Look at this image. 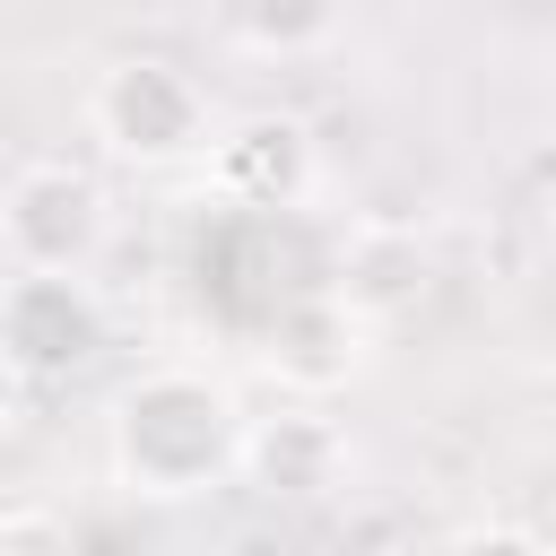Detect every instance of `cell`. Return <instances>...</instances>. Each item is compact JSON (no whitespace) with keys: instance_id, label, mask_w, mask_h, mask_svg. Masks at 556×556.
Wrapping results in <instances>:
<instances>
[{"instance_id":"cell-1","label":"cell","mask_w":556,"mask_h":556,"mask_svg":"<svg viewBox=\"0 0 556 556\" xmlns=\"http://www.w3.org/2000/svg\"><path fill=\"white\" fill-rule=\"evenodd\" d=\"M235 443H243V408L226 382L191 374V365H156L139 374L113 417H104V452H113V478L139 495V504H191L208 495L226 469H235Z\"/></svg>"},{"instance_id":"cell-2","label":"cell","mask_w":556,"mask_h":556,"mask_svg":"<svg viewBox=\"0 0 556 556\" xmlns=\"http://www.w3.org/2000/svg\"><path fill=\"white\" fill-rule=\"evenodd\" d=\"M87 122L122 165H182L208 148V104L174 61H113L87 96Z\"/></svg>"},{"instance_id":"cell-3","label":"cell","mask_w":556,"mask_h":556,"mask_svg":"<svg viewBox=\"0 0 556 556\" xmlns=\"http://www.w3.org/2000/svg\"><path fill=\"white\" fill-rule=\"evenodd\" d=\"M104 348V304L87 269H17L0 287V356L17 374H78Z\"/></svg>"},{"instance_id":"cell-4","label":"cell","mask_w":556,"mask_h":556,"mask_svg":"<svg viewBox=\"0 0 556 556\" xmlns=\"http://www.w3.org/2000/svg\"><path fill=\"white\" fill-rule=\"evenodd\" d=\"M0 243L17 269H87L104 252V191L78 165H26L0 191Z\"/></svg>"},{"instance_id":"cell-5","label":"cell","mask_w":556,"mask_h":556,"mask_svg":"<svg viewBox=\"0 0 556 556\" xmlns=\"http://www.w3.org/2000/svg\"><path fill=\"white\" fill-rule=\"evenodd\" d=\"M261 365H269L287 391H304V400H330V391H348V382L365 374V313H356L348 295H330V287H313V295H287V304L269 313Z\"/></svg>"},{"instance_id":"cell-6","label":"cell","mask_w":556,"mask_h":556,"mask_svg":"<svg viewBox=\"0 0 556 556\" xmlns=\"http://www.w3.org/2000/svg\"><path fill=\"white\" fill-rule=\"evenodd\" d=\"M208 182L243 208H295L313 191V130L295 113H243L208 139Z\"/></svg>"},{"instance_id":"cell-7","label":"cell","mask_w":556,"mask_h":556,"mask_svg":"<svg viewBox=\"0 0 556 556\" xmlns=\"http://www.w3.org/2000/svg\"><path fill=\"white\" fill-rule=\"evenodd\" d=\"M235 469L269 495V504H313L339 486L348 469V443L321 408H278V417H243V443H235Z\"/></svg>"},{"instance_id":"cell-8","label":"cell","mask_w":556,"mask_h":556,"mask_svg":"<svg viewBox=\"0 0 556 556\" xmlns=\"http://www.w3.org/2000/svg\"><path fill=\"white\" fill-rule=\"evenodd\" d=\"M426 278H434V261H426L417 226H400V217H365V226L348 235V252H339L330 295H348L365 321H391V313H408V304L426 295Z\"/></svg>"},{"instance_id":"cell-9","label":"cell","mask_w":556,"mask_h":556,"mask_svg":"<svg viewBox=\"0 0 556 556\" xmlns=\"http://www.w3.org/2000/svg\"><path fill=\"white\" fill-rule=\"evenodd\" d=\"M252 52H313L339 26V0H235Z\"/></svg>"},{"instance_id":"cell-10","label":"cell","mask_w":556,"mask_h":556,"mask_svg":"<svg viewBox=\"0 0 556 556\" xmlns=\"http://www.w3.org/2000/svg\"><path fill=\"white\" fill-rule=\"evenodd\" d=\"M52 539H61L52 513H17V504H9V521H0V556H9V547H52Z\"/></svg>"},{"instance_id":"cell-11","label":"cell","mask_w":556,"mask_h":556,"mask_svg":"<svg viewBox=\"0 0 556 556\" xmlns=\"http://www.w3.org/2000/svg\"><path fill=\"white\" fill-rule=\"evenodd\" d=\"M452 547H539V530H521V521H469V530H452Z\"/></svg>"},{"instance_id":"cell-12","label":"cell","mask_w":556,"mask_h":556,"mask_svg":"<svg viewBox=\"0 0 556 556\" xmlns=\"http://www.w3.org/2000/svg\"><path fill=\"white\" fill-rule=\"evenodd\" d=\"M17 400H26V374H17V365H9V356H0V434H9V426H17Z\"/></svg>"},{"instance_id":"cell-13","label":"cell","mask_w":556,"mask_h":556,"mask_svg":"<svg viewBox=\"0 0 556 556\" xmlns=\"http://www.w3.org/2000/svg\"><path fill=\"white\" fill-rule=\"evenodd\" d=\"M539 182H547V191H556V130H547V139H539Z\"/></svg>"},{"instance_id":"cell-14","label":"cell","mask_w":556,"mask_h":556,"mask_svg":"<svg viewBox=\"0 0 556 556\" xmlns=\"http://www.w3.org/2000/svg\"><path fill=\"white\" fill-rule=\"evenodd\" d=\"M0 521H9V495H0Z\"/></svg>"}]
</instances>
